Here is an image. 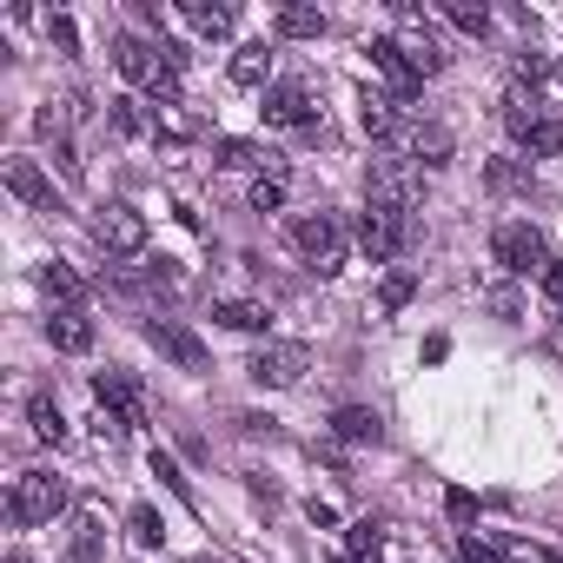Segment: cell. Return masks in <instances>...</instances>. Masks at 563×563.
I'll use <instances>...</instances> for the list:
<instances>
[{
  "instance_id": "cell-38",
  "label": "cell",
  "mask_w": 563,
  "mask_h": 563,
  "mask_svg": "<svg viewBox=\"0 0 563 563\" xmlns=\"http://www.w3.org/2000/svg\"><path fill=\"white\" fill-rule=\"evenodd\" d=\"M537 286H543V299H550V306H563V258H550V265L537 272Z\"/></svg>"
},
{
  "instance_id": "cell-22",
  "label": "cell",
  "mask_w": 563,
  "mask_h": 563,
  "mask_svg": "<svg viewBox=\"0 0 563 563\" xmlns=\"http://www.w3.org/2000/svg\"><path fill=\"white\" fill-rule=\"evenodd\" d=\"M365 133L372 140H398V100L391 93H365Z\"/></svg>"
},
{
  "instance_id": "cell-30",
  "label": "cell",
  "mask_w": 563,
  "mask_h": 563,
  "mask_svg": "<svg viewBox=\"0 0 563 563\" xmlns=\"http://www.w3.org/2000/svg\"><path fill=\"white\" fill-rule=\"evenodd\" d=\"M411 292H418V278H411V272H391V278H385V292H378V306H385V312H405Z\"/></svg>"
},
{
  "instance_id": "cell-16",
  "label": "cell",
  "mask_w": 563,
  "mask_h": 563,
  "mask_svg": "<svg viewBox=\"0 0 563 563\" xmlns=\"http://www.w3.org/2000/svg\"><path fill=\"white\" fill-rule=\"evenodd\" d=\"M405 146H411V166H451V126H411L405 133Z\"/></svg>"
},
{
  "instance_id": "cell-1",
  "label": "cell",
  "mask_w": 563,
  "mask_h": 563,
  "mask_svg": "<svg viewBox=\"0 0 563 563\" xmlns=\"http://www.w3.org/2000/svg\"><path fill=\"white\" fill-rule=\"evenodd\" d=\"M113 67H120L133 87H146V100H153L159 113H166V107H186V100H179V67H173V60H166L153 41H140V34H120V41H113Z\"/></svg>"
},
{
  "instance_id": "cell-35",
  "label": "cell",
  "mask_w": 563,
  "mask_h": 563,
  "mask_svg": "<svg viewBox=\"0 0 563 563\" xmlns=\"http://www.w3.org/2000/svg\"><path fill=\"white\" fill-rule=\"evenodd\" d=\"M510 74H517V80H530V87H537V80H543V74H550V54H537V47H523V54H510Z\"/></svg>"
},
{
  "instance_id": "cell-37",
  "label": "cell",
  "mask_w": 563,
  "mask_h": 563,
  "mask_svg": "<svg viewBox=\"0 0 563 563\" xmlns=\"http://www.w3.org/2000/svg\"><path fill=\"white\" fill-rule=\"evenodd\" d=\"M457 556H464V563H504V550H497V543H484V537H471V530L457 537Z\"/></svg>"
},
{
  "instance_id": "cell-41",
  "label": "cell",
  "mask_w": 563,
  "mask_h": 563,
  "mask_svg": "<svg viewBox=\"0 0 563 563\" xmlns=\"http://www.w3.org/2000/svg\"><path fill=\"white\" fill-rule=\"evenodd\" d=\"M490 186H504V192H510V186H523V173H517V166H504V159H497V166H490Z\"/></svg>"
},
{
  "instance_id": "cell-18",
  "label": "cell",
  "mask_w": 563,
  "mask_h": 563,
  "mask_svg": "<svg viewBox=\"0 0 563 563\" xmlns=\"http://www.w3.org/2000/svg\"><path fill=\"white\" fill-rule=\"evenodd\" d=\"M47 345H54V352H93V325H87L80 312H54V319H47Z\"/></svg>"
},
{
  "instance_id": "cell-9",
  "label": "cell",
  "mask_w": 563,
  "mask_h": 563,
  "mask_svg": "<svg viewBox=\"0 0 563 563\" xmlns=\"http://www.w3.org/2000/svg\"><path fill=\"white\" fill-rule=\"evenodd\" d=\"M490 252H497V265H504V272H517V278L550 265V252H543V232H537V225H497Z\"/></svg>"
},
{
  "instance_id": "cell-19",
  "label": "cell",
  "mask_w": 563,
  "mask_h": 563,
  "mask_svg": "<svg viewBox=\"0 0 563 563\" xmlns=\"http://www.w3.org/2000/svg\"><path fill=\"white\" fill-rule=\"evenodd\" d=\"M265 80H272V47H265V41L239 47V54H232V87H265Z\"/></svg>"
},
{
  "instance_id": "cell-42",
  "label": "cell",
  "mask_w": 563,
  "mask_h": 563,
  "mask_svg": "<svg viewBox=\"0 0 563 563\" xmlns=\"http://www.w3.org/2000/svg\"><path fill=\"white\" fill-rule=\"evenodd\" d=\"M8 563H34V556H21V550H14V556H8Z\"/></svg>"
},
{
  "instance_id": "cell-29",
  "label": "cell",
  "mask_w": 563,
  "mask_h": 563,
  "mask_svg": "<svg viewBox=\"0 0 563 563\" xmlns=\"http://www.w3.org/2000/svg\"><path fill=\"white\" fill-rule=\"evenodd\" d=\"M444 21L464 27V34H484L490 27V8H484V0H444Z\"/></svg>"
},
{
  "instance_id": "cell-26",
  "label": "cell",
  "mask_w": 563,
  "mask_h": 563,
  "mask_svg": "<svg viewBox=\"0 0 563 563\" xmlns=\"http://www.w3.org/2000/svg\"><path fill=\"white\" fill-rule=\"evenodd\" d=\"M278 34H286V41H319L325 14L319 8H278Z\"/></svg>"
},
{
  "instance_id": "cell-34",
  "label": "cell",
  "mask_w": 563,
  "mask_h": 563,
  "mask_svg": "<svg viewBox=\"0 0 563 563\" xmlns=\"http://www.w3.org/2000/svg\"><path fill=\"white\" fill-rule=\"evenodd\" d=\"M497 550H504V563H563V556H550L543 543H523V537H504Z\"/></svg>"
},
{
  "instance_id": "cell-10",
  "label": "cell",
  "mask_w": 563,
  "mask_h": 563,
  "mask_svg": "<svg viewBox=\"0 0 563 563\" xmlns=\"http://www.w3.org/2000/svg\"><path fill=\"white\" fill-rule=\"evenodd\" d=\"M372 206H391V212L411 219V206H418V173L398 166V159H378V166H372Z\"/></svg>"
},
{
  "instance_id": "cell-39",
  "label": "cell",
  "mask_w": 563,
  "mask_h": 563,
  "mask_svg": "<svg viewBox=\"0 0 563 563\" xmlns=\"http://www.w3.org/2000/svg\"><path fill=\"white\" fill-rule=\"evenodd\" d=\"M47 34H54V47H60V54H74V47H80V34H74V21H67V14H54V21H47Z\"/></svg>"
},
{
  "instance_id": "cell-6",
  "label": "cell",
  "mask_w": 563,
  "mask_h": 563,
  "mask_svg": "<svg viewBox=\"0 0 563 563\" xmlns=\"http://www.w3.org/2000/svg\"><path fill=\"white\" fill-rule=\"evenodd\" d=\"M391 41H398V54H405V60H411V67H418L424 80L451 67V54H444V41H438V34L424 27V14H411V8L398 14V34H391Z\"/></svg>"
},
{
  "instance_id": "cell-28",
  "label": "cell",
  "mask_w": 563,
  "mask_h": 563,
  "mask_svg": "<svg viewBox=\"0 0 563 563\" xmlns=\"http://www.w3.org/2000/svg\"><path fill=\"white\" fill-rule=\"evenodd\" d=\"M523 153H530V159H556V153H563V120H537V126L523 133Z\"/></svg>"
},
{
  "instance_id": "cell-31",
  "label": "cell",
  "mask_w": 563,
  "mask_h": 563,
  "mask_svg": "<svg viewBox=\"0 0 563 563\" xmlns=\"http://www.w3.org/2000/svg\"><path fill=\"white\" fill-rule=\"evenodd\" d=\"M286 206V179L278 173H258V186H252V212H278Z\"/></svg>"
},
{
  "instance_id": "cell-3",
  "label": "cell",
  "mask_w": 563,
  "mask_h": 563,
  "mask_svg": "<svg viewBox=\"0 0 563 563\" xmlns=\"http://www.w3.org/2000/svg\"><path fill=\"white\" fill-rule=\"evenodd\" d=\"M67 510V477L54 471H21L14 490H8V517L14 523H54Z\"/></svg>"
},
{
  "instance_id": "cell-11",
  "label": "cell",
  "mask_w": 563,
  "mask_h": 563,
  "mask_svg": "<svg viewBox=\"0 0 563 563\" xmlns=\"http://www.w3.org/2000/svg\"><path fill=\"white\" fill-rule=\"evenodd\" d=\"M146 339H153V345H159L179 372H206V365H212V352H206V345H199L179 319H153V325H146Z\"/></svg>"
},
{
  "instance_id": "cell-2",
  "label": "cell",
  "mask_w": 563,
  "mask_h": 563,
  "mask_svg": "<svg viewBox=\"0 0 563 563\" xmlns=\"http://www.w3.org/2000/svg\"><path fill=\"white\" fill-rule=\"evenodd\" d=\"M292 245L306 252V265H312L319 278H332V272L345 265V219H339V212H299V219H292Z\"/></svg>"
},
{
  "instance_id": "cell-24",
  "label": "cell",
  "mask_w": 563,
  "mask_h": 563,
  "mask_svg": "<svg viewBox=\"0 0 563 563\" xmlns=\"http://www.w3.org/2000/svg\"><path fill=\"white\" fill-rule=\"evenodd\" d=\"M27 418H34V438H47V444H60V438H67V418H60V405H54L47 391H34V398H27Z\"/></svg>"
},
{
  "instance_id": "cell-17",
  "label": "cell",
  "mask_w": 563,
  "mask_h": 563,
  "mask_svg": "<svg viewBox=\"0 0 563 563\" xmlns=\"http://www.w3.org/2000/svg\"><path fill=\"white\" fill-rule=\"evenodd\" d=\"M212 153H219V166H258V173H278V179H286V159L265 153V146H252V140H219Z\"/></svg>"
},
{
  "instance_id": "cell-20",
  "label": "cell",
  "mask_w": 563,
  "mask_h": 563,
  "mask_svg": "<svg viewBox=\"0 0 563 563\" xmlns=\"http://www.w3.org/2000/svg\"><path fill=\"white\" fill-rule=\"evenodd\" d=\"M378 411H365V405H345L339 418H332V438H345V444H378Z\"/></svg>"
},
{
  "instance_id": "cell-27",
  "label": "cell",
  "mask_w": 563,
  "mask_h": 563,
  "mask_svg": "<svg viewBox=\"0 0 563 563\" xmlns=\"http://www.w3.org/2000/svg\"><path fill=\"white\" fill-rule=\"evenodd\" d=\"M537 120H543V113H537V93H523V87H510V100H504V126H510V133L523 140V133H530Z\"/></svg>"
},
{
  "instance_id": "cell-21",
  "label": "cell",
  "mask_w": 563,
  "mask_h": 563,
  "mask_svg": "<svg viewBox=\"0 0 563 563\" xmlns=\"http://www.w3.org/2000/svg\"><path fill=\"white\" fill-rule=\"evenodd\" d=\"M186 21H192V27H199L206 41H225L239 14H232V8H212V0H186Z\"/></svg>"
},
{
  "instance_id": "cell-5",
  "label": "cell",
  "mask_w": 563,
  "mask_h": 563,
  "mask_svg": "<svg viewBox=\"0 0 563 563\" xmlns=\"http://www.w3.org/2000/svg\"><path fill=\"white\" fill-rule=\"evenodd\" d=\"M358 245L372 252V265H391V258L411 245V219L391 212V206H365V219H358Z\"/></svg>"
},
{
  "instance_id": "cell-44",
  "label": "cell",
  "mask_w": 563,
  "mask_h": 563,
  "mask_svg": "<svg viewBox=\"0 0 563 563\" xmlns=\"http://www.w3.org/2000/svg\"><path fill=\"white\" fill-rule=\"evenodd\" d=\"M332 563H352V556H332Z\"/></svg>"
},
{
  "instance_id": "cell-15",
  "label": "cell",
  "mask_w": 563,
  "mask_h": 563,
  "mask_svg": "<svg viewBox=\"0 0 563 563\" xmlns=\"http://www.w3.org/2000/svg\"><path fill=\"white\" fill-rule=\"evenodd\" d=\"M372 60H378V74L391 80V93H398V100H411V93L424 87V74H418L405 54H398V41H372Z\"/></svg>"
},
{
  "instance_id": "cell-23",
  "label": "cell",
  "mask_w": 563,
  "mask_h": 563,
  "mask_svg": "<svg viewBox=\"0 0 563 563\" xmlns=\"http://www.w3.org/2000/svg\"><path fill=\"white\" fill-rule=\"evenodd\" d=\"M219 325H225V332H265V325H272V312H265V306H252V299H225V306H219Z\"/></svg>"
},
{
  "instance_id": "cell-14",
  "label": "cell",
  "mask_w": 563,
  "mask_h": 563,
  "mask_svg": "<svg viewBox=\"0 0 563 563\" xmlns=\"http://www.w3.org/2000/svg\"><path fill=\"white\" fill-rule=\"evenodd\" d=\"M41 292H47L60 312H80V299H87V278H80L67 258H47V265H41Z\"/></svg>"
},
{
  "instance_id": "cell-7",
  "label": "cell",
  "mask_w": 563,
  "mask_h": 563,
  "mask_svg": "<svg viewBox=\"0 0 563 563\" xmlns=\"http://www.w3.org/2000/svg\"><path fill=\"white\" fill-rule=\"evenodd\" d=\"M93 239H100L113 258H133V252H146V219H140L133 206H120V199H113V206H100V212H93Z\"/></svg>"
},
{
  "instance_id": "cell-43",
  "label": "cell",
  "mask_w": 563,
  "mask_h": 563,
  "mask_svg": "<svg viewBox=\"0 0 563 563\" xmlns=\"http://www.w3.org/2000/svg\"><path fill=\"white\" fill-rule=\"evenodd\" d=\"M192 563H225V556H192Z\"/></svg>"
},
{
  "instance_id": "cell-12",
  "label": "cell",
  "mask_w": 563,
  "mask_h": 563,
  "mask_svg": "<svg viewBox=\"0 0 563 563\" xmlns=\"http://www.w3.org/2000/svg\"><path fill=\"white\" fill-rule=\"evenodd\" d=\"M8 192H14L21 206H34V212H60V199H54V179H47L34 159H8Z\"/></svg>"
},
{
  "instance_id": "cell-36",
  "label": "cell",
  "mask_w": 563,
  "mask_h": 563,
  "mask_svg": "<svg viewBox=\"0 0 563 563\" xmlns=\"http://www.w3.org/2000/svg\"><path fill=\"white\" fill-rule=\"evenodd\" d=\"M126 530H133V543H146V550H153V543H159V537H166V530H159V517H153V510H146V504H140V510H133V517H126Z\"/></svg>"
},
{
  "instance_id": "cell-32",
  "label": "cell",
  "mask_w": 563,
  "mask_h": 563,
  "mask_svg": "<svg viewBox=\"0 0 563 563\" xmlns=\"http://www.w3.org/2000/svg\"><path fill=\"white\" fill-rule=\"evenodd\" d=\"M107 126H113L120 140H133L146 120H140V107H133V100H107Z\"/></svg>"
},
{
  "instance_id": "cell-13",
  "label": "cell",
  "mask_w": 563,
  "mask_h": 563,
  "mask_svg": "<svg viewBox=\"0 0 563 563\" xmlns=\"http://www.w3.org/2000/svg\"><path fill=\"white\" fill-rule=\"evenodd\" d=\"M265 120H272V126H312V93H306L299 80L265 87Z\"/></svg>"
},
{
  "instance_id": "cell-4",
  "label": "cell",
  "mask_w": 563,
  "mask_h": 563,
  "mask_svg": "<svg viewBox=\"0 0 563 563\" xmlns=\"http://www.w3.org/2000/svg\"><path fill=\"white\" fill-rule=\"evenodd\" d=\"M252 385H272V391H286V385H299L306 372H312V352L299 345V339H265L258 352H252Z\"/></svg>"
},
{
  "instance_id": "cell-25",
  "label": "cell",
  "mask_w": 563,
  "mask_h": 563,
  "mask_svg": "<svg viewBox=\"0 0 563 563\" xmlns=\"http://www.w3.org/2000/svg\"><path fill=\"white\" fill-rule=\"evenodd\" d=\"M345 550H352V563H378V556H385V530H378L372 517H358V523L345 530Z\"/></svg>"
},
{
  "instance_id": "cell-40",
  "label": "cell",
  "mask_w": 563,
  "mask_h": 563,
  "mask_svg": "<svg viewBox=\"0 0 563 563\" xmlns=\"http://www.w3.org/2000/svg\"><path fill=\"white\" fill-rule=\"evenodd\" d=\"M451 517L471 523V517H477V497H471V490H451Z\"/></svg>"
},
{
  "instance_id": "cell-33",
  "label": "cell",
  "mask_w": 563,
  "mask_h": 563,
  "mask_svg": "<svg viewBox=\"0 0 563 563\" xmlns=\"http://www.w3.org/2000/svg\"><path fill=\"white\" fill-rule=\"evenodd\" d=\"M67 563H100V523L93 517H80V530H74V556Z\"/></svg>"
},
{
  "instance_id": "cell-8",
  "label": "cell",
  "mask_w": 563,
  "mask_h": 563,
  "mask_svg": "<svg viewBox=\"0 0 563 563\" xmlns=\"http://www.w3.org/2000/svg\"><path fill=\"white\" fill-rule=\"evenodd\" d=\"M93 398H100V411H107V418H120L126 431H140V424H146V391H140V378H133V372H100V378H93Z\"/></svg>"
}]
</instances>
